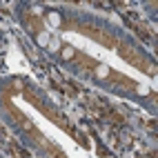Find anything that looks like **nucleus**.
Wrapping results in <instances>:
<instances>
[{
    "instance_id": "nucleus-2",
    "label": "nucleus",
    "mask_w": 158,
    "mask_h": 158,
    "mask_svg": "<svg viewBox=\"0 0 158 158\" xmlns=\"http://www.w3.org/2000/svg\"><path fill=\"white\" fill-rule=\"evenodd\" d=\"M49 40H51V36L47 34V31H43V34H38V38H36V43H38L40 47H49Z\"/></svg>"
},
{
    "instance_id": "nucleus-6",
    "label": "nucleus",
    "mask_w": 158,
    "mask_h": 158,
    "mask_svg": "<svg viewBox=\"0 0 158 158\" xmlns=\"http://www.w3.org/2000/svg\"><path fill=\"white\" fill-rule=\"evenodd\" d=\"M136 94H138V96H147L149 89H147V87H138V89H136Z\"/></svg>"
},
{
    "instance_id": "nucleus-3",
    "label": "nucleus",
    "mask_w": 158,
    "mask_h": 158,
    "mask_svg": "<svg viewBox=\"0 0 158 158\" xmlns=\"http://www.w3.org/2000/svg\"><path fill=\"white\" fill-rule=\"evenodd\" d=\"M94 73H96V78H107L109 76V67L107 65H98Z\"/></svg>"
},
{
    "instance_id": "nucleus-5",
    "label": "nucleus",
    "mask_w": 158,
    "mask_h": 158,
    "mask_svg": "<svg viewBox=\"0 0 158 158\" xmlns=\"http://www.w3.org/2000/svg\"><path fill=\"white\" fill-rule=\"evenodd\" d=\"M49 47H51V51H58V49H60V40L54 36V38L49 40Z\"/></svg>"
},
{
    "instance_id": "nucleus-1",
    "label": "nucleus",
    "mask_w": 158,
    "mask_h": 158,
    "mask_svg": "<svg viewBox=\"0 0 158 158\" xmlns=\"http://www.w3.org/2000/svg\"><path fill=\"white\" fill-rule=\"evenodd\" d=\"M47 23L51 25V27H60V23H62V18H60V14L58 11H47Z\"/></svg>"
},
{
    "instance_id": "nucleus-4",
    "label": "nucleus",
    "mask_w": 158,
    "mask_h": 158,
    "mask_svg": "<svg viewBox=\"0 0 158 158\" xmlns=\"http://www.w3.org/2000/svg\"><path fill=\"white\" fill-rule=\"evenodd\" d=\"M60 58L62 60H71L73 58V47H62L60 49Z\"/></svg>"
}]
</instances>
